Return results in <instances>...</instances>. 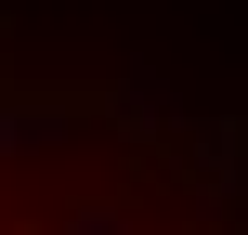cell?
<instances>
[{"label": "cell", "instance_id": "1", "mask_svg": "<svg viewBox=\"0 0 248 235\" xmlns=\"http://www.w3.org/2000/svg\"><path fill=\"white\" fill-rule=\"evenodd\" d=\"M92 118H105L118 144H144V157H170V131H183V105H170V78H157V65H118V78L92 92Z\"/></svg>", "mask_w": 248, "mask_h": 235}, {"label": "cell", "instance_id": "2", "mask_svg": "<svg viewBox=\"0 0 248 235\" xmlns=\"http://www.w3.org/2000/svg\"><path fill=\"white\" fill-rule=\"evenodd\" d=\"M170 157H183V183H196L209 209H235V196H248V118H209V131H170Z\"/></svg>", "mask_w": 248, "mask_h": 235}, {"label": "cell", "instance_id": "3", "mask_svg": "<svg viewBox=\"0 0 248 235\" xmlns=\"http://www.w3.org/2000/svg\"><path fill=\"white\" fill-rule=\"evenodd\" d=\"M65 118H78V105H13V92H0V157H39V144H65Z\"/></svg>", "mask_w": 248, "mask_h": 235}, {"label": "cell", "instance_id": "4", "mask_svg": "<svg viewBox=\"0 0 248 235\" xmlns=\"http://www.w3.org/2000/svg\"><path fill=\"white\" fill-rule=\"evenodd\" d=\"M65 235H131V209H118V196H92V209H65Z\"/></svg>", "mask_w": 248, "mask_h": 235}]
</instances>
